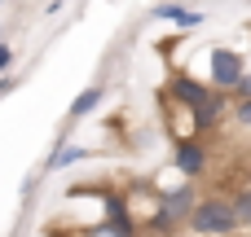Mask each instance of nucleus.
<instances>
[{
    "label": "nucleus",
    "instance_id": "nucleus-1",
    "mask_svg": "<svg viewBox=\"0 0 251 237\" xmlns=\"http://www.w3.org/2000/svg\"><path fill=\"white\" fill-rule=\"evenodd\" d=\"M185 229H190L194 237H234L238 233V215H234L229 198L207 194V198H199L194 211L185 215Z\"/></svg>",
    "mask_w": 251,
    "mask_h": 237
},
{
    "label": "nucleus",
    "instance_id": "nucleus-2",
    "mask_svg": "<svg viewBox=\"0 0 251 237\" xmlns=\"http://www.w3.org/2000/svg\"><path fill=\"white\" fill-rule=\"evenodd\" d=\"M101 198V211H106V220L97 224L106 237H137V229H141V220L128 211V198L124 194H115V189H106V194H97Z\"/></svg>",
    "mask_w": 251,
    "mask_h": 237
},
{
    "label": "nucleus",
    "instance_id": "nucleus-3",
    "mask_svg": "<svg viewBox=\"0 0 251 237\" xmlns=\"http://www.w3.org/2000/svg\"><path fill=\"white\" fill-rule=\"evenodd\" d=\"M207 145L199 141V136H176V145H172V167H176V176L181 180H199L203 172H207Z\"/></svg>",
    "mask_w": 251,
    "mask_h": 237
},
{
    "label": "nucleus",
    "instance_id": "nucleus-4",
    "mask_svg": "<svg viewBox=\"0 0 251 237\" xmlns=\"http://www.w3.org/2000/svg\"><path fill=\"white\" fill-rule=\"evenodd\" d=\"M243 70H247V62H243V53H238V48H212V57H207L212 88L229 92V88L238 84V75H243Z\"/></svg>",
    "mask_w": 251,
    "mask_h": 237
},
{
    "label": "nucleus",
    "instance_id": "nucleus-5",
    "mask_svg": "<svg viewBox=\"0 0 251 237\" xmlns=\"http://www.w3.org/2000/svg\"><path fill=\"white\" fill-rule=\"evenodd\" d=\"M212 92H216L212 84H203V79H194V75H185V70H176V75L168 79V97H172L176 106H185V110H199Z\"/></svg>",
    "mask_w": 251,
    "mask_h": 237
},
{
    "label": "nucleus",
    "instance_id": "nucleus-6",
    "mask_svg": "<svg viewBox=\"0 0 251 237\" xmlns=\"http://www.w3.org/2000/svg\"><path fill=\"white\" fill-rule=\"evenodd\" d=\"M154 198H159V202H163V207L185 224V215H190L194 202H199V189H194V180H181V185H172V189H159Z\"/></svg>",
    "mask_w": 251,
    "mask_h": 237
},
{
    "label": "nucleus",
    "instance_id": "nucleus-7",
    "mask_svg": "<svg viewBox=\"0 0 251 237\" xmlns=\"http://www.w3.org/2000/svg\"><path fill=\"white\" fill-rule=\"evenodd\" d=\"M190 119H194V136H207V132H216V123L225 119V92L216 88L199 110H190Z\"/></svg>",
    "mask_w": 251,
    "mask_h": 237
},
{
    "label": "nucleus",
    "instance_id": "nucleus-8",
    "mask_svg": "<svg viewBox=\"0 0 251 237\" xmlns=\"http://www.w3.org/2000/svg\"><path fill=\"white\" fill-rule=\"evenodd\" d=\"M150 18H159V22H172V26H181V31H199V26L207 22V13H199V9H185V4H154V9H150Z\"/></svg>",
    "mask_w": 251,
    "mask_h": 237
},
{
    "label": "nucleus",
    "instance_id": "nucleus-9",
    "mask_svg": "<svg viewBox=\"0 0 251 237\" xmlns=\"http://www.w3.org/2000/svg\"><path fill=\"white\" fill-rule=\"evenodd\" d=\"M84 158H88V145L57 141V150H53V158L44 163V172H66V167H75V163H84Z\"/></svg>",
    "mask_w": 251,
    "mask_h": 237
},
{
    "label": "nucleus",
    "instance_id": "nucleus-10",
    "mask_svg": "<svg viewBox=\"0 0 251 237\" xmlns=\"http://www.w3.org/2000/svg\"><path fill=\"white\" fill-rule=\"evenodd\" d=\"M141 229H146L150 237H172V233H181V220L159 202V207H154V215H150V220H141Z\"/></svg>",
    "mask_w": 251,
    "mask_h": 237
},
{
    "label": "nucleus",
    "instance_id": "nucleus-11",
    "mask_svg": "<svg viewBox=\"0 0 251 237\" xmlns=\"http://www.w3.org/2000/svg\"><path fill=\"white\" fill-rule=\"evenodd\" d=\"M101 101H106V88H101V84L84 88V92H79V97L71 101V123H75V119H88V114H93V110H97Z\"/></svg>",
    "mask_w": 251,
    "mask_h": 237
},
{
    "label": "nucleus",
    "instance_id": "nucleus-12",
    "mask_svg": "<svg viewBox=\"0 0 251 237\" xmlns=\"http://www.w3.org/2000/svg\"><path fill=\"white\" fill-rule=\"evenodd\" d=\"M229 207H234V215H238V229H251V185H243V189H234Z\"/></svg>",
    "mask_w": 251,
    "mask_h": 237
},
{
    "label": "nucleus",
    "instance_id": "nucleus-13",
    "mask_svg": "<svg viewBox=\"0 0 251 237\" xmlns=\"http://www.w3.org/2000/svg\"><path fill=\"white\" fill-rule=\"evenodd\" d=\"M229 119H234L238 128H247V132H251V97H247V101H234V114H229Z\"/></svg>",
    "mask_w": 251,
    "mask_h": 237
},
{
    "label": "nucleus",
    "instance_id": "nucleus-14",
    "mask_svg": "<svg viewBox=\"0 0 251 237\" xmlns=\"http://www.w3.org/2000/svg\"><path fill=\"white\" fill-rule=\"evenodd\" d=\"M229 97H234V101H247V97H251V70H243V75H238V84L229 88Z\"/></svg>",
    "mask_w": 251,
    "mask_h": 237
},
{
    "label": "nucleus",
    "instance_id": "nucleus-15",
    "mask_svg": "<svg viewBox=\"0 0 251 237\" xmlns=\"http://www.w3.org/2000/svg\"><path fill=\"white\" fill-rule=\"evenodd\" d=\"M13 57H18V53L9 48V40H0V75H9V70H13Z\"/></svg>",
    "mask_w": 251,
    "mask_h": 237
},
{
    "label": "nucleus",
    "instance_id": "nucleus-16",
    "mask_svg": "<svg viewBox=\"0 0 251 237\" xmlns=\"http://www.w3.org/2000/svg\"><path fill=\"white\" fill-rule=\"evenodd\" d=\"M13 88H18V79H13V75H0V97H4V92H13Z\"/></svg>",
    "mask_w": 251,
    "mask_h": 237
},
{
    "label": "nucleus",
    "instance_id": "nucleus-17",
    "mask_svg": "<svg viewBox=\"0 0 251 237\" xmlns=\"http://www.w3.org/2000/svg\"><path fill=\"white\" fill-rule=\"evenodd\" d=\"M0 40H4V26H0Z\"/></svg>",
    "mask_w": 251,
    "mask_h": 237
},
{
    "label": "nucleus",
    "instance_id": "nucleus-18",
    "mask_svg": "<svg viewBox=\"0 0 251 237\" xmlns=\"http://www.w3.org/2000/svg\"><path fill=\"white\" fill-rule=\"evenodd\" d=\"M0 4H4V0H0Z\"/></svg>",
    "mask_w": 251,
    "mask_h": 237
}]
</instances>
